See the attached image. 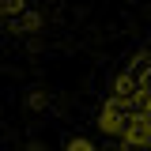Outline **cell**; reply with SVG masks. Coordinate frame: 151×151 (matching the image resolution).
<instances>
[{"label": "cell", "mask_w": 151, "mask_h": 151, "mask_svg": "<svg viewBox=\"0 0 151 151\" xmlns=\"http://www.w3.org/2000/svg\"><path fill=\"white\" fill-rule=\"evenodd\" d=\"M60 151H151V30L121 57Z\"/></svg>", "instance_id": "obj_1"}, {"label": "cell", "mask_w": 151, "mask_h": 151, "mask_svg": "<svg viewBox=\"0 0 151 151\" xmlns=\"http://www.w3.org/2000/svg\"><path fill=\"white\" fill-rule=\"evenodd\" d=\"M68 0H0V38L34 42L42 38Z\"/></svg>", "instance_id": "obj_2"}]
</instances>
